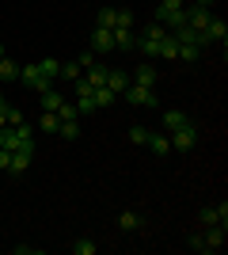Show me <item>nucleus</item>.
Here are the masks:
<instances>
[{
  "instance_id": "f257e3e1",
  "label": "nucleus",
  "mask_w": 228,
  "mask_h": 255,
  "mask_svg": "<svg viewBox=\"0 0 228 255\" xmlns=\"http://www.w3.org/2000/svg\"><path fill=\"white\" fill-rule=\"evenodd\" d=\"M19 80H23V88H31V92H38V96H42V92H50V88H54V80H46L42 73H38V65H19Z\"/></svg>"
},
{
  "instance_id": "f03ea898",
  "label": "nucleus",
  "mask_w": 228,
  "mask_h": 255,
  "mask_svg": "<svg viewBox=\"0 0 228 255\" xmlns=\"http://www.w3.org/2000/svg\"><path fill=\"white\" fill-rule=\"evenodd\" d=\"M122 96L130 99L133 107H156V103H160V96H156V88H145V84H130L126 92H122Z\"/></svg>"
},
{
  "instance_id": "7ed1b4c3",
  "label": "nucleus",
  "mask_w": 228,
  "mask_h": 255,
  "mask_svg": "<svg viewBox=\"0 0 228 255\" xmlns=\"http://www.w3.org/2000/svg\"><path fill=\"white\" fill-rule=\"evenodd\" d=\"M194 145H198V133H194V126L175 129V133H171V149H175V152H190Z\"/></svg>"
},
{
  "instance_id": "20e7f679",
  "label": "nucleus",
  "mask_w": 228,
  "mask_h": 255,
  "mask_svg": "<svg viewBox=\"0 0 228 255\" xmlns=\"http://www.w3.org/2000/svg\"><path fill=\"white\" fill-rule=\"evenodd\" d=\"M206 42H221V46L228 42V23L225 19H209V27L202 31V46Z\"/></svg>"
},
{
  "instance_id": "39448f33",
  "label": "nucleus",
  "mask_w": 228,
  "mask_h": 255,
  "mask_svg": "<svg viewBox=\"0 0 228 255\" xmlns=\"http://www.w3.org/2000/svg\"><path fill=\"white\" fill-rule=\"evenodd\" d=\"M160 126L167 129V133H175V129H186V126H194V122H190V115H183V111H163Z\"/></svg>"
},
{
  "instance_id": "423d86ee",
  "label": "nucleus",
  "mask_w": 228,
  "mask_h": 255,
  "mask_svg": "<svg viewBox=\"0 0 228 255\" xmlns=\"http://www.w3.org/2000/svg\"><path fill=\"white\" fill-rule=\"evenodd\" d=\"M202 217V225H228V202H221V206H206V210L198 213Z\"/></svg>"
},
{
  "instance_id": "0eeeda50",
  "label": "nucleus",
  "mask_w": 228,
  "mask_h": 255,
  "mask_svg": "<svg viewBox=\"0 0 228 255\" xmlns=\"http://www.w3.org/2000/svg\"><path fill=\"white\" fill-rule=\"evenodd\" d=\"M206 229H209V233L202 236L206 252H221V248H225V240H228V236H225V225H206Z\"/></svg>"
},
{
  "instance_id": "6e6552de",
  "label": "nucleus",
  "mask_w": 228,
  "mask_h": 255,
  "mask_svg": "<svg viewBox=\"0 0 228 255\" xmlns=\"http://www.w3.org/2000/svg\"><path fill=\"white\" fill-rule=\"evenodd\" d=\"M91 53H110L114 50V38H110V31H103V27H95L91 31V46H87Z\"/></svg>"
},
{
  "instance_id": "1a4fd4ad",
  "label": "nucleus",
  "mask_w": 228,
  "mask_h": 255,
  "mask_svg": "<svg viewBox=\"0 0 228 255\" xmlns=\"http://www.w3.org/2000/svg\"><path fill=\"white\" fill-rule=\"evenodd\" d=\"M133 84H145V88H156L160 84V73H156V69H152L149 61L145 65H137V69H133Z\"/></svg>"
},
{
  "instance_id": "9d476101",
  "label": "nucleus",
  "mask_w": 228,
  "mask_h": 255,
  "mask_svg": "<svg viewBox=\"0 0 228 255\" xmlns=\"http://www.w3.org/2000/svg\"><path fill=\"white\" fill-rule=\"evenodd\" d=\"M31 160H34V152H23V149H15V152L8 156V171H11V175H23V171L31 168Z\"/></svg>"
},
{
  "instance_id": "9b49d317",
  "label": "nucleus",
  "mask_w": 228,
  "mask_h": 255,
  "mask_svg": "<svg viewBox=\"0 0 228 255\" xmlns=\"http://www.w3.org/2000/svg\"><path fill=\"white\" fill-rule=\"evenodd\" d=\"M107 73H110V65L95 61V65H91V69H84V80H87V84H91V88H103V84H107Z\"/></svg>"
},
{
  "instance_id": "f8f14e48",
  "label": "nucleus",
  "mask_w": 228,
  "mask_h": 255,
  "mask_svg": "<svg viewBox=\"0 0 228 255\" xmlns=\"http://www.w3.org/2000/svg\"><path fill=\"white\" fill-rule=\"evenodd\" d=\"M107 88L114 92V96H122V92L130 88V73H122V69H110V73H107Z\"/></svg>"
},
{
  "instance_id": "ddd939ff",
  "label": "nucleus",
  "mask_w": 228,
  "mask_h": 255,
  "mask_svg": "<svg viewBox=\"0 0 228 255\" xmlns=\"http://www.w3.org/2000/svg\"><path fill=\"white\" fill-rule=\"evenodd\" d=\"M149 152H156V156H167L171 152V137L167 133H149V145H145Z\"/></svg>"
},
{
  "instance_id": "4468645a",
  "label": "nucleus",
  "mask_w": 228,
  "mask_h": 255,
  "mask_svg": "<svg viewBox=\"0 0 228 255\" xmlns=\"http://www.w3.org/2000/svg\"><path fill=\"white\" fill-rule=\"evenodd\" d=\"M160 57L163 61H175V57H179V38H175L171 31L163 34V42H160Z\"/></svg>"
},
{
  "instance_id": "2eb2a0df",
  "label": "nucleus",
  "mask_w": 228,
  "mask_h": 255,
  "mask_svg": "<svg viewBox=\"0 0 228 255\" xmlns=\"http://www.w3.org/2000/svg\"><path fill=\"white\" fill-rule=\"evenodd\" d=\"M0 149H8V152L19 149V133H15V126H0Z\"/></svg>"
},
{
  "instance_id": "dca6fc26",
  "label": "nucleus",
  "mask_w": 228,
  "mask_h": 255,
  "mask_svg": "<svg viewBox=\"0 0 228 255\" xmlns=\"http://www.w3.org/2000/svg\"><path fill=\"white\" fill-rule=\"evenodd\" d=\"M175 61H202V46L198 42H179V57Z\"/></svg>"
},
{
  "instance_id": "f3484780",
  "label": "nucleus",
  "mask_w": 228,
  "mask_h": 255,
  "mask_svg": "<svg viewBox=\"0 0 228 255\" xmlns=\"http://www.w3.org/2000/svg\"><path fill=\"white\" fill-rule=\"evenodd\" d=\"M38 65V73L46 76V80H57V73H61V61L57 57H42V61H34Z\"/></svg>"
},
{
  "instance_id": "a211bd4d",
  "label": "nucleus",
  "mask_w": 228,
  "mask_h": 255,
  "mask_svg": "<svg viewBox=\"0 0 228 255\" xmlns=\"http://www.w3.org/2000/svg\"><path fill=\"white\" fill-rule=\"evenodd\" d=\"M4 80H19V61L0 57V84H4Z\"/></svg>"
},
{
  "instance_id": "6ab92c4d",
  "label": "nucleus",
  "mask_w": 228,
  "mask_h": 255,
  "mask_svg": "<svg viewBox=\"0 0 228 255\" xmlns=\"http://www.w3.org/2000/svg\"><path fill=\"white\" fill-rule=\"evenodd\" d=\"M141 213H133V210H126V213H122V217H118V229H122V233H133V229H141Z\"/></svg>"
},
{
  "instance_id": "aec40b11",
  "label": "nucleus",
  "mask_w": 228,
  "mask_h": 255,
  "mask_svg": "<svg viewBox=\"0 0 228 255\" xmlns=\"http://www.w3.org/2000/svg\"><path fill=\"white\" fill-rule=\"evenodd\" d=\"M110 31H133V11L114 8V27H110Z\"/></svg>"
},
{
  "instance_id": "412c9836",
  "label": "nucleus",
  "mask_w": 228,
  "mask_h": 255,
  "mask_svg": "<svg viewBox=\"0 0 228 255\" xmlns=\"http://www.w3.org/2000/svg\"><path fill=\"white\" fill-rule=\"evenodd\" d=\"M57 137L76 141V137H80V118H69V122H61V126H57Z\"/></svg>"
},
{
  "instance_id": "4be33fe9",
  "label": "nucleus",
  "mask_w": 228,
  "mask_h": 255,
  "mask_svg": "<svg viewBox=\"0 0 228 255\" xmlns=\"http://www.w3.org/2000/svg\"><path fill=\"white\" fill-rule=\"evenodd\" d=\"M57 126H61V118H57L54 111H42V118H38V129H42V133H57Z\"/></svg>"
},
{
  "instance_id": "5701e85b",
  "label": "nucleus",
  "mask_w": 228,
  "mask_h": 255,
  "mask_svg": "<svg viewBox=\"0 0 228 255\" xmlns=\"http://www.w3.org/2000/svg\"><path fill=\"white\" fill-rule=\"evenodd\" d=\"M91 99H95V107H110L118 96H114V92H110V88L103 84V88H91Z\"/></svg>"
},
{
  "instance_id": "b1692460",
  "label": "nucleus",
  "mask_w": 228,
  "mask_h": 255,
  "mask_svg": "<svg viewBox=\"0 0 228 255\" xmlns=\"http://www.w3.org/2000/svg\"><path fill=\"white\" fill-rule=\"evenodd\" d=\"M114 50H133V31H110Z\"/></svg>"
},
{
  "instance_id": "393cba45",
  "label": "nucleus",
  "mask_w": 228,
  "mask_h": 255,
  "mask_svg": "<svg viewBox=\"0 0 228 255\" xmlns=\"http://www.w3.org/2000/svg\"><path fill=\"white\" fill-rule=\"evenodd\" d=\"M61 103H65V96H61V92H54V88H50V92H42V111H57Z\"/></svg>"
},
{
  "instance_id": "a878e982",
  "label": "nucleus",
  "mask_w": 228,
  "mask_h": 255,
  "mask_svg": "<svg viewBox=\"0 0 228 255\" xmlns=\"http://www.w3.org/2000/svg\"><path fill=\"white\" fill-rule=\"evenodd\" d=\"M73 255H95V240H87V236H80V240H73Z\"/></svg>"
},
{
  "instance_id": "bb28decb",
  "label": "nucleus",
  "mask_w": 228,
  "mask_h": 255,
  "mask_svg": "<svg viewBox=\"0 0 228 255\" xmlns=\"http://www.w3.org/2000/svg\"><path fill=\"white\" fill-rule=\"evenodd\" d=\"M57 76H61L65 84H73L76 76H80V65H76V61H61V73H57Z\"/></svg>"
},
{
  "instance_id": "cd10ccee",
  "label": "nucleus",
  "mask_w": 228,
  "mask_h": 255,
  "mask_svg": "<svg viewBox=\"0 0 228 255\" xmlns=\"http://www.w3.org/2000/svg\"><path fill=\"white\" fill-rule=\"evenodd\" d=\"M76 111H80V118H87V115H95L99 107H95V99H91V96H84V99H76Z\"/></svg>"
},
{
  "instance_id": "c85d7f7f",
  "label": "nucleus",
  "mask_w": 228,
  "mask_h": 255,
  "mask_svg": "<svg viewBox=\"0 0 228 255\" xmlns=\"http://www.w3.org/2000/svg\"><path fill=\"white\" fill-rule=\"evenodd\" d=\"M4 122H8V126H19V122H23V111L15 103H8V107H4Z\"/></svg>"
},
{
  "instance_id": "c756f323",
  "label": "nucleus",
  "mask_w": 228,
  "mask_h": 255,
  "mask_svg": "<svg viewBox=\"0 0 228 255\" xmlns=\"http://www.w3.org/2000/svg\"><path fill=\"white\" fill-rule=\"evenodd\" d=\"M95 27L110 31V27H114V8H99V19H95Z\"/></svg>"
},
{
  "instance_id": "7c9ffc66",
  "label": "nucleus",
  "mask_w": 228,
  "mask_h": 255,
  "mask_svg": "<svg viewBox=\"0 0 228 255\" xmlns=\"http://www.w3.org/2000/svg\"><path fill=\"white\" fill-rule=\"evenodd\" d=\"M130 141L137 145V149H145V145H149V129H145V126H133L130 129Z\"/></svg>"
},
{
  "instance_id": "2f4dec72",
  "label": "nucleus",
  "mask_w": 228,
  "mask_h": 255,
  "mask_svg": "<svg viewBox=\"0 0 228 255\" xmlns=\"http://www.w3.org/2000/svg\"><path fill=\"white\" fill-rule=\"evenodd\" d=\"M95 61H99V53H91V50H84L80 57H76V65H80V73H84V69H91Z\"/></svg>"
},
{
  "instance_id": "473e14b6",
  "label": "nucleus",
  "mask_w": 228,
  "mask_h": 255,
  "mask_svg": "<svg viewBox=\"0 0 228 255\" xmlns=\"http://www.w3.org/2000/svg\"><path fill=\"white\" fill-rule=\"evenodd\" d=\"M160 8L163 11H179V8H186V0H160Z\"/></svg>"
},
{
  "instance_id": "72a5a7b5",
  "label": "nucleus",
  "mask_w": 228,
  "mask_h": 255,
  "mask_svg": "<svg viewBox=\"0 0 228 255\" xmlns=\"http://www.w3.org/2000/svg\"><path fill=\"white\" fill-rule=\"evenodd\" d=\"M15 255H38V248L34 244H15Z\"/></svg>"
},
{
  "instance_id": "f704fd0d",
  "label": "nucleus",
  "mask_w": 228,
  "mask_h": 255,
  "mask_svg": "<svg viewBox=\"0 0 228 255\" xmlns=\"http://www.w3.org/2000/svg\"><path fill=\"white\" fill-rule=\"evenodd\" d=\"M8 156H11L8 149H0V171H8Z\"/></svg>"
},
{
  "instance_id": "c9c22d12",
  "label": "nucleus",
  "mask_w": 228,
  "mask_h": 255,
  "mask_svg": "<svg viewBox=\"0 0 228 255\" xmlns=\"http://www.w3.org/2000/svg\"><path fill=\"white\" fill-rule=\"evenodd\" d=\"M4 107H8V99H4V92H0V111H4Z\"/></svg>"
},
{
  "instance_id": "e433bc0d",
  "label": "nucleus",
  "mask_w": 228,
  "mask_h": 255,
  "mask_svg": "<svg viewBox=\"0 0 228 255\" xmlns=\"http://www.w3.org/2000/svg\"><path fill=\"white\" fill-rule=\"evenodd\" d=\"M0 57H8V50H4V42H0Z\"/></svg>"
},
{
  "instance_id": "4c0bfd02",
  "label": "nucleus",
  "mask_w": 228,
  "mask_h": 255,
  "mask_svg": "<svg viewBox=\"0 0 228 255\" xmlns=\"http://www.w3.org/2000/svg\"><path fill=\"white\" fill-rule=\"evenodd\" d=\"M0 126H8V122H4V111H0Z\"/></svg>"
}]
</instances>
